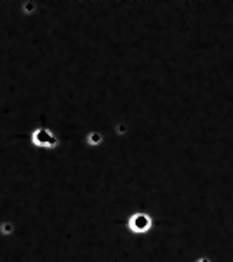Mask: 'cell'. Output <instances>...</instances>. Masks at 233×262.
<instances>
[{"instance_id": "7a4b0ae2", "label": "cell", "mask_w": 233, "mask_h": 262, "mask_svg": "<svg viewBox=\"0 0 233 262\" xmlns=\"http://www.w3.org/2000/svg\"><path fill=\"white\" fill-rule=\"evenodd\" d=\"M129 227L133 231H136V232H145V231H148L151 227L150 215H146V213H136V215H133V217H131V221H129Z\"/></svg>"}, {"instance_id": "6da1fadb", "label": "cell", "mask_w": 233, "mask_h": 262, "mask_svg": "<svg viewBox=\"0 0 233 262\" xmlns=\"http://www.w3.org/2000/svg\"><path fill=\"white\" fill-rule=\"evenodd\" d=\"M32 142L35 143L37 147H44V149H54V147H58V143H59L56 135L45 128H39V129L33 131Z\"/></svg>"}]
</instances>
